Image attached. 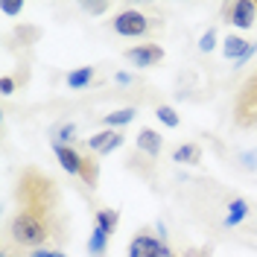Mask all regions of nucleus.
<instances>
[{
    "label": "nucleus",
    "instance_id": "22",
    "mask_svg": "<svg viewBox=\"0 0 257 257\" xmlns=\"http://www.w3.org/2000/svg\"><path fill=\"white\" fill-rule=\"evenodd\" d=\"M82 9H85V12H94V15H99V12H105L108 6H105V3H82Z\"/></svg>",
    "mask_w": 257,
    "mask_h": 257
},
{
    "label": "nucleus",
    "instance_id": "6",
    "mask_svg": "<svg viewBox=\"0 0 257 257\" xmlns=\"http://www.w3.org/2000/svg\"><path fill=\"white\" fill-rule=\"evenodd\" d=\"M222 21L237 27V30H251L257 21V6L254 0H234V3H222Z\"/></svg>",
    "mask_w": 257,
    "mask_h": 257
},
{
    "label": "nucleus",
    "instance_id": "19",
    "mask_svg": "<svg viewBox=\"0 0 257 257\" xmlns=\"http://www.w3.org/2000/svg\"><path fill=\"white\" fill-rule=\"evenodd\" d=\"M155 117H158V120L164 123V126H170V128H176L178 123H181L173 105H158V111H155Z\"/></svg>",
    "mask_w": 257,
    "mask_h": 257
},
{
    "label": "nucleus",
    "instance_id": "9",
    "mask_svg": "<svg viewBox=\"0 0 257 257\" xmlns=\"http://www.w3.org/2000/svg\"><path fill=\"white\" fill-rule=\"evenodd\" d=\"M53 155H56V161L62 164V170H67V176H76V178H79V173H82V161H85V155H82L76 146L53 144Z\"/></svg>",
    "mask_w": 257,
    "mask_h": 257
},
{
    "label": "nucleus",
    "instance_id": "15",
    "mask_svg": "<svg viewBox=\"0 0 257 257\" xmlns=\"http://www.w3.org/2000/svg\"><path fill=\"white\" fill-rule=\"evenodd\" d=\"M173 161L176 164H199L202 161V146L199 144H181L173 149Z\"/></svg>",
    "mask_w": 257,
    "mask_h": 257
},
{
    "label": "nucleus",
    "instance_id": "8",
    "mask_svg": "<svg viewBox=\"0 0 257 257\" xmlns=\"http://www.w3.org/2000/svg\"><path fill=\"white\" fill-rule=\"evenodd\" d=\"M123 56H126L135 67H152V64H158L161 59H164V50H161V44L146 41V44H138V47H128Z\"/></svg>",
    "mask_w": 257,
    "mask_h": 257
},
{
    "label": "nucleus",
    "instance_id": "26",
    "mask_svg": "<svg viewBox=\"0 0 257 257\" xmlns=\"http://www.w3.org/2000/svg\"><path fill=\"white\" fill-rule=\"evenodd\" d=\"M50 257H67V254H62V248H53V254Z\"/></svg>",
    "mask_w": 257,
    "mask_h": 257
},
{
    "label": "nucleus",
    "instance_id": "16",
    "mask_svg": "<svg viewBox=\"0 0 257 257\" xmlns=\"http://www.w3.org/2000/svg\"><path fill=\"white\" fill-rule=\"evenodd\" d=\"M135 108H120V111H111V114H105L102 117V123L108 128H120V126H126V123H132L135 120Z\"/></svg>",
    "mask_w": 257,
    "mask_h": 257
},
{
    "label": "nucleus",
    "instance_id": "18",
    "mask_svg": "<svg viewBox=\"0 0 257 257\" xmlns=\"http://www.w3.org/2000/svg\"><path fill=\"white\" fill-rule=\"evenodd\" d=\"M53 135H56V141H53V144L73 146V141H76V123H62V126L56 128Z\"/></svg>",
    "mask_w": 257,
    "mask_h": 257
},
{
    "label": "nucleus",
    "instance_id": "14",
    "mask_svg": "<svg viewBox=\"0 0 257 257\" xmlns=\"http://www.w3.org/2000/svg\"><path fill=\"white\" fill-rule=\"evenodd\" d=\"M94 76H96V70L94 67H76V70H70L67 73V88H73V91H82V88H88L91 82H94Z\"/></svg>",
    "mask_w": 257,
    "mask_h": 257
},
{
    "label": "nucleus",
    "instance_id": "7",
    "mask_svg": "<svg viewBox=\"0 0 257 257\" xmlns=\"http://www.w3.org/2000/svg\"><path fill=\"white\" fill-rule=\"evenodd\" d=\"M123 144H126V135H123L120 128H105V132H99V135H94V138L85 141V146H88L91 152H96V155H108L114 149H120Z\"/></svg>",
    "mask_w": 257,
    "mask_h": 257
},
{
    "label": "nucleus",
    "instance_id": "25",
    "mask_svg": "<svg viewBox=\"0 0 257 257\" xmlns=\"http://www.w3.org/2000/svg\"><path fill=\"white\" fill-rule=\"evenodd\" d=\"M0 257H12V248H9L6 242H3V254H0Z\"/></svg>",
    "mask_w": 257,
    "mask_h": 257
},
{
    "label": "nucleus",
    "instance_id": "3",
    "mask_svg": "<svg viewBox=\"0 0 257 257\" xmlns=\"http://www.w3.org/2000/svg\"><path fill=\"white\" fill-rule=\"evenodd\" d=\"M161 149H164V138L155 128L144 126L135 138V149L128 155V170H138L141 176H149L155 170V161L161 158Z\"/></svg>",
    "mask_w": 257,
    "mask_h": 257
},
{
    "label": "nucleus",
    "instance_id": "21",
    "mask_svg": "<svg viewBox=\"0 0 257 257\" xmlns=\"http://www.w3.org/2000/svg\"><path fill=\"white\" fill-rule=\"evenodd\" d=\"M213 41H216V32L208 30L202 35V41H199V50H202V53H210V50H213Z\"/></svg>",
    "mask_w": 257,
    "mask_h": 257
},
{
    "label": "nucleus",
    "instance_id": "27",
    "mask_svg": "<svg viewBox=\"0 0 257 257\" xmlns=\"http://www.w3.org/2000/svg\"><path fill=\"white\" fill-rule=\"evenodd\" d=\"M254 6H257V0H254Z\"/></svg>",
    "mask_w": 257,
    "mask_h": 257
},
{
    "label": "nucleus",
    "instance_id": "13",
    "mask_svg": "<svg viewBox=\"0 0 257 257\" xmlns=\"http://www.w3.org/2000/svg\"><path fill=\"white\" fill-rule=\"evenodd\" d=\"M82 184L85 187H91V190H96V184H99V161H96V155L91 152V155H85V161H82Z\"/></svg>",
    "mask_w": 257,
    "mask_h": 257
},
{
    "label": "nucleus",
    "instance_id": "1",
    "mask_svg": "<svg viewBox=\"0 0 257 257\" xmlns=\"http://www.w3.org/2000/svg\"><path fill=\"white\" fill-rule=\"evenodd\" d=\"M15 216L6 228V245L18 251L62 248L70 240V216L62 187L38 167H24L15 181Z\"/></svg>",
    "mask_w": 257,
    "mask_h": 257
},
{
    "label": "nucleus",
    "instance_id": "17",
    "mask_svg": "<svg viewBox=\"0 0 257 257\" xmlns=\"http://www.w3.org/2000/svg\"><path fill=\"white\" fill-rule=\"evenodd\" d=\"M105 248H108V234L99 231V228H94V231H91V240H88V251L94 257H102Z\"/></svg>",
    "mask_w": 257,
    "mask_h": 257
},
{
    "label": "nucleus",
    "instance_id": "12",
    "mask_svg": "<svg viewBox=\"0 0 257 257\" xmlns=\"http://www.w3.org/2000/svg\"><path fill=\"white\" fill-rule=\"evenodd\" d=\"M117 225H120V210H117V208H99L94 213V228L105 231L108 237L117 231Z\"/></svg>",
    "mask_w": 257,
    "mask_h": 257
},
{
    "label": "nucleus",
    "instance_id": "24",
    "mask_svg": "<svg viewBox=\"0 0 257 257\" xmlns=\"http://www.w3.org/2000/svg\"><path fill=\"white\" fill-rule=\"evenodd\" d=\"M50 254H53V248H35V251H30L24 257H50Z\"/></svg>",
    "mask_w": 257,
    "mask_h": 257
},
{
    "label": "nucleus",
    "instance_id": "5",
    "mask_svg": "<svg viewBox=\"0 0 257 257\" xmlns=\"http://www.w3.org/2000/svg\"><path fill=\"white\" fill-rule=\"evenodd\" d=\"M128 257H176V251L170 248L167 237H158L152 234L149 228L138 231L132 240H128Z\"/></svg>",
    "mask_w": 257,
    "mask_h": 257
},
{
    "label": "nucleus",
    "instance_id": "23",
    "mask_svg": "<svg viewBox=\"0 0 257 257\" xmlns=\"http://www.w3.org/2000/svg\"><path fill=\"white\" fill-rule=\"evenodd\" d=\"M0 88H3V94H12V91H15V79H12V76H3Z\"/></svg>",
    "mask_w": 257,
    "mask_h": 257
},
{
    "label": "nucleus",
    "instance_id": "2",
    "mask_svg": "<svg viewBox=\"0 0 257 257\" xmlns=\"http://www.w3.org/2000/svg\"><path fill=\"white\" fill-rule=\"evenodd\" d=\"M231 123L240 132H251L257 128V67L245 76L240 91L234 94L231 102Z\"/></svg>",
    "mask_w": 257,
    "mask_h": 257
},
{
    "label": "nucleus",
    "instance_id": "4",
    "mask_svg": "<svg viewBox=\"0 0 257 257\" xmlns=\"http://www.w3.org/2000/svg\"><path fill=\"white\" fill-rule=\"evenodd\" d=\"M158 27H161L158 18H149L144 12H138V9H126V12L114 15V21H111V30L117 35H123V38H146Z\"/></svg>",
    "mask_w": 257,
    "mask_h": 257
},
{
    "label": "nucleus",
    "instance_id": "11",
    "mask_svg": "<svg viewBox=\"0 0 257 257\" xmlns=\"http://www.w3.org/2000/svg\"><path fill=\"white\" fill-rule=\"evenodd\" d=\"M254 50H257L254 41H245V38H240V35H228V38H225L222 53L228 56V59H234L237 64H242L245 59L254 56Z\"/></svg>",
    "mask_w": 257,
    "mask_h": 257
},
{
    "label": "nucleus",
    "instance_id": "10",
    "mask_svg": "<svg viewBox=\"0 0 257 257\" xmlns=\"http://www.w3.org/2000/svg\"><path fill=\"white\" fill-rule=\"evenodd\" d=\"M248 213H251V205L242 196H231L222 208V228H237Z\"/></svg>",
    "mask_w": 257,
    "mask_h": 257
},
{
    "label": "nucleus",
    "instance_id": "20",
    "mask_svg": "<svg viewBox=\"0 0 257 257\" xmlns=\"http://www.w3.org/2000/svg\"><path fill=\"white\" fill-rule=\"evenodd\" d=\"M0 9H3V15H21V12H24V3H15V0H0Z\"/></svg>",
    "mask_w": 257,
    "mask_h": 257
}]
</instances>
